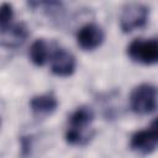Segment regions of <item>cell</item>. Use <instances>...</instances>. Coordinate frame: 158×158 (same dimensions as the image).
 Returning <instances> with one entry per match:
<instances>
[{"mask_svg":"<svg viewBox=\"0 0 158 158\" xmlns=\"http://www.w3.org/2000/svg\"><path fill=\"white\" fill-rule=\"evenodd\" d=\"M94 121V112L89 106L77 107L68 118V127L65 131V141L72 146H83L86 144L93 137L94 132H88Z\"/></svg>","mask_w":158,"mask_h":158,"instance_id":"obj_1","label":"cell"},{"mask_svg":"<svg viewBox=\"0 0 158 158\" xmlns=\"http://www.w3.org/2000/svg\"><path fill=\"white\" fill-rule=\"evenodd\" d=\"M130 107L137 115H149L157 109V89L153 84L136 85L130 94Z\"/></svg>","mask_w":158,"mask_h":158,"instance_id":"obj_2","label":"cell"},{"mask_svg":"<svg viewBox=\"0 0 158 158\" xmlns=\"http://www.w3.org/2000/svg\"><path fill=\"white\" fill-rule=\"evenodd\" d=\"M149 17V7L141 2L126 4L120 14V27L122 32L130 33L146 27Z\"/></svg>","mask_w":158,"mask_h":158,"instance_id":"obj_3","label":"cell"},{"mask_svg":"<svg viewBox=\"0 0 158 158\" xmlns=\"http://www.w3.org/2000/svg\"><path fill=\"white\" fill-rule=\"evenodd\" d=\"M127 56L136 63L153 65L158 60V41L156 38H135L127 46Z\"/></svg>","mask_w":158,"mask_h":158,"instance_id":"obj_4","label":"cell"},{"mask_svg":"<svg viewBox=\"0 0 158 158\" xmlns=\"http://www.w3.org/2000/svg\"><path fill=\"white\" fill-rule=\"evenodd\" d=\"M157 144H158V128L156 120L152 122L149 127L135 132L130 138V148L141 156H147L153 153L157 148Z\"/></svg>","mask_w":158,"mask_h":158,"instance_id":"obj_5","label":"cell"},{"mask_svg":"<svg viewBox=\"0 0 158 158\" xmlns=\"http://www.w3.org/2000/svg\"><path fill=\"white\" fill-rule=\"evenodd\" d=\"M105 40V32L101 26L94 22L85 23L77 33V43L83 51H94L99 48Z\"/></svg>","mask_w":158,"mask_h":158,"instance_id":"obj_6","label":"cell"},{"mask_svg":"<svg viewBox=\"0 0 158 158\" xmlns=\"http://www.w3.org/2000/svg\"><path fill=\"white\" fill-rule=\"evenodd\" d=\"M77 68V59L74 54L65 48H56L51 53V72L57 77H70Z\"/></svg>","mask_w":158,"mask_h":158,"instance_id":"obj_7","label":"cell"},{"mask_svg":"<svg viewBox=\"0 0 158 158\" xmlns=\"http://www.w3.org/2000/svg\"><path fill=\"white\" fill-rule=\"evenodd\" d=\"M28 37V28L23 22L11 23L0 32V46L10 49L21 47Z\"/></svg>","mask_w":158,"mask_h":158,"instance_id":"obj_8","label":"cell"},{"mask_svg":"<svg viewBox=\"0 0 158 158\" xmlns=\"http://www.w3.org/2000/svg\"><path fill=\"white\" fill-rule=\"evenodd\" d=\"M58 107V99L53 93H44L35 95L30 100V109L37 117H46L52 115Z\"/></svg>","mask_w":158,"mask_h":158,"instance_id":"obj_9","label":"cell"},{"mask_svg":"<svg viewBox=\"0 0 158 158\" xmlns=\"http://www.w3.org/2000/svg\"><path fill=\"white\" fill-rule=\"evenodd\" d=\"M28 57L35 65H37V67L44 65L47 63L48 58H51V51H49V46H48L47 41L44 38L35 40L30 46Z\"/></svg>","mask_w":158,"mask_h":158,"instance_id":"obj_10","label":"cell"},{"mask_svg":"<svg viewBox=\"0 0 158 158\" xmlns=\"http://www.w3.org/2000/svg\"><path fill=\"white\" fill-rule=\"evenodd\" d=\"M12 17H14L12 5L9 2L0 4V32L11 25Z\"/></svg>","mask_w":158,"mask_h":158,"instance_id":"obj_11","label":"cell"},{"mask_svg":"<svg viewBox=\"0 0 158 158\" xmlns=\"http://www.w3.org/2000/svg\"><path fill=\"white\" fill-rule=\"evenodd\" d=\"M31 151V139L28 137H21V153L23 157L28 156Z\"/></svg>","mask_w":158,"mask_h":158,"instance_id":"obj_12","label":"cell"}]
</instances>
